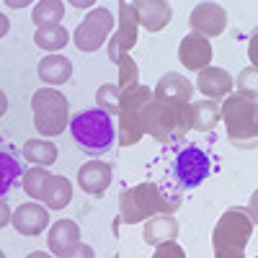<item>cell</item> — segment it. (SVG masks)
Segmentation results:
<instances>
[{
  "label": "cell",
  "instance_id": "cell-1",
  "mask_svg": "<svg viewBox=\"0 0 258 258\" xmlns=\"http://www.w3.org/2000/svg\"><path fill=\"white\" fill-rule=\"evenodd\" d=\"M70 135L78 147H83L91 155H103L114 147L116 126L109 114L101 109H83L70 119Z\"/></svg>",
  "mask_w": 258,
  "mask_h": 258
},
{
  "label": "cell",
  "instance_id": "cell-2",
  "mask_svg": "<svg viewBox=\"0 0 258 258\" xmlns=\"http://www.w3.org/2000/svg\"><path fill=\"white\" fill-rule=\"evenodd\" d=\"M34 126L39 135L57 137L70 126V101L57 88H39L31 96Z\"/></svg>",
  "mask_w": 258,
  "mask_h": 258
},
{
  "label": "cell",
  "instance_id": "cell-3",
  "mask_svg": "<svg viewBox=\"0 0 258 258\" xmlns=\"http://www.w3.org/2000/svg\"><path fill=\"white\" fill-rule=\"evenodd\" d=\"M153 101V91L147 85H135L132 91L121 93V106H119V145L121 147H132L140 142L145 135L142 129V109Z\"/></svg>",
  "mask_w": 258,
  "mask_h": 258
},
{
  "label": "cell",
  "instance_id": "cell-4",
  "mask_svg": "<svg viewBox=\"0 0 258 258\" xmlns=\"http://www.w3.org/2000/svg\"><path fill=\"white\" fill-rule=\"evenodd\" d=\"M253 238V220L245 209L225 212L214 227L212 243L217 253H243L248 240Z\"/></svg>",
  "mask_w": 258,
  "mask_h": 258
},
{
  "label": "cell",
  "instance_id": "cell-5",
  "mask_svg": "<svg viewBox=\"0 0 258 258\" xmlns=\"http://www.w3.org/2000/svg\"><path fill=\"white\" fill-rule=\"evenodd\" d=\"M163 194L155 183H137L135 188L121 191L119 197V220L124 225H137L160 214Z\"/></svg>",
  "mask_w": 258,
  "mask_h": 258
},
{
  "label": "cell",
  "instance_id": "cell-6",
  "mask_svg": "<svg viewBox=\"0 0 258 258\" xmlns=\"http://www.w3.org/2000/svg\"><path fill=\"white\" fill-rule=\"evenodd\" d=\"M220 119L227 124V135L232 140H255L258 132V119H255V101L230 93L225 106L220 109Z\"/></svg>",
  "mask_w": 258,
  "mask_h": 258
},
{
  "label": "cell",
  "instance_id": "cell-7",
  "mask_svg": "<svg viewBox=\"0 0 258 258\" xmlns=\"http://www.w3.org/2000/svg\"><path fill=\"white\" fill-rule=\"evenodd\" d=\"M142 129L158 142H170L173 137H181V111L178 106H170L163 101H150L142 109Z\"/></svg>",
  "mask_w": 258,
  "mask_h": 258
},
{
  "label": "cell",
  "instance_id": "cell-8",
  "mask_svg": "<svg viewBox=\"0 0 258 258\" xmlns=\"http://www.w3.org/2000/svg\"><path fill=\"white\" fill-rule=\"evenodd\" d=\"M114 31V16L106 8H93L88 16L80 21V26L75 29V47L80 52H98L103 47V41L111 36Z\"/></svg>",
  "mask_w": 258,
  "mask_h": 258
},
{
  "label": "cell",
  "instance_id": "cell-9",
  "mask_svg": "<svg viewBox=\"0 0 258 258\" xmlns=\"http://www.w3.org/2000/svg\"><path fill=\"white\" fill-rule=\"evenodd\" d=\"M173 176L183 188H197L209 176V155L202 147H183L173 160Z\"/></svg>",
  "mask_w": 258,
  "mask_h": 258
},
{
  "label": "cell",
  "instance_id": "cell-10",
  "mask_svg": "<svg viewBox=\"0 0 258 258\" xmlns=\"http://www.w3.org/2000/svg\"><path fill=\"white\" fill-rule=\"evenodd\" d=\"M188 24L194 29V34H199L204 39L220 36L227 29V11L217 3H199L197 8L191 11Z\"/></svg>",
  "mask_w": 258,
  "mask_h": 258
},
{
  "label": "cell",
  "instance_id": "cell-11",
  "mask_svg": "<svg viewBox=\"0 0 258 258\" xmlns=\"http://www.w3.org/2000/svg\"><path fill=\"white\" fill-rule=\"evenodd\" d=\"M153 96H155V101H163L170 106H188L194 98V83L181 73H165L158 80Z\"/></svg>",
  "mask_w": 258,
  "mask_h": 258
},
{
  "label": "cell",
  "instance_id": "cell-12",
  "mask_svg": "<svg viewBox=\"0 0 258 258\" xmlns=\"http://www.w3.org/2000/svg\"><path fill=\"white\" fill-rule=\"evenodd\" d=\"M137 41V18L132 11V3H119V31L114 34V39L109 41V59L119 62V57L124 52H129Z\"/></svg>",
  "mask_w": 258,
  "mask_h": 258
},
{
  "label": "cell",
  "instance_id": "cell-13",
  "mask_svg": "<svg viewBox=\"0 0 258 258\" xmlns=\"http://www.w3.org/2000/svg\"><path fill=\"white\" fill-rule=\"evenodd\" d=\"M212 44H209V39L199 36V34H186L181 39V44H178V59L186 70H194V73H202L204 68H209V62H212Z\"/></svg>",
  "mask_w": 258,
  "mask_h": 258
},
{
  "label": "cell",
  "instance_id": "cell-14",
  "mask_svg": "<svg viewBox=\"0 0 258 258\" xmlns=\"http://www.w3.org/2000/svg\"><path fill=\"white\" fill-rule=\"evenodd\" d=\"M135 18H137V26H145V31H163L170 18H173V8L165 0H137L132 3Z\"/></svg>",
  "mask_w": 258,
  "mask_h": 258
},
{
  "label": "cell",
  "instance_id": "cell-15",
  "mask_svg": "<svg viewBox=\"0 0 258 258\" xmlns=\"http://www.w3.org/2000/svg\"><path fill=\"white\" fill-rule=\"evenodd\" d=\"M11 222H13V227H16L21 235L34 238V235H41V232L49 227V209L41 207L39 202H26V204H21V207L13 212Z\"/></svg>",
  "mask_w": 258,
  "mask_h": 258
},
{
  "label": "cell",
  "instance_id": "cell-16",
  "mask_svg": "<svg viewBox=\"0 0 258 258\" xmlns=\"http://www.w3.org/2000/svg\"><path fill=\"white\" fill-rule=\"evenodd\" d=\"M114 176H111V165L103 160H88L83 163L78 170V186L85 194H103L111 186Z\"/></svg>",
  "mask_w": 258,
  "mask_h": 258
},
{
  "label": "cell",
  "instance_id": "cell-17",
  "mask_svg": "<svg viewBox=\"0 0 258 258\" xmlns=\"http://www.w3.org/2000/svg\"><path fill=\"white\" fill-rule=\"evenodd\" d=\"M197 88H199V93L207 96V101H217V98L232 93V78L222 68H212L209 64V68H204L199 73Z\"/></svg>",
  "mask_w": 258,
  "mask_h": 258
},
{
  "label": "cell",
  "instance_id": "cell-18",
  "mask_svg": "<svg viewBox=\"0 0 258 258\" xmlns=\"http://www.w3.org/2000/svg\"><path fill=\"white\" fill-rule=\"evenodd\" d=\"M142 238L147 245H163V243H170L178 238V222L176 217L170 214H155L145 222V230H142Z\"/></svg>",
  "mask_w": 258,
  "mask_h": 258
},
{
  "label": "cell",
  "instance_id": "cell-19",
  "mask_svg": "<svg viewBox=\"0 0 258 258\" xmlns=\"http://www.w3.org/2000/svg\"><path fill=\"white\" fill-rule=\"evenodd\" d=\"M36 75L41 78V83H47L49 88L54 85H64L73 78V62L64 57V54H49L39 62Z\"/></svg>",
  "mask_w": 258,
  "mask_h": 258
},
{
  "label": "cell",
  "instance_id": "cell-20",
  "mask_svg": "<svg viewBox=\"0 0 258 258\" xmlns=\"http://www.w3.org/2000/svg\"><path fill=\"white\" fill-rule=\"evenodd\" d=\"M75 243H80V227L73 220H59L47 232V245H49V253H54V255H62Z\"/></svg>",
  "mask_w": 258,
  "mask_h": 258
},
{
  "label": "cell",
  "instance_id": "cell-21",
  "mask_svg": "<svg viewBox=\"0 0 258 258\" xmlns=\"http://www.w3.org/2000/svg\"><path fill=\"white\" fill-rule=\"evenodd\" d=\"M73 199V183L64 178V176H49L47 186H44V202L47 209H64Z\"/></svg>",
  "mask_w": 258,
  "mask_h": 258
},
{
  "label": "cell",
  "instance_id": "cell-22",
  "mask_svg": "<svg viewBox=\"0 0 258 258\" xmlns=\"http://www.w3.org/2000/svg\"><path fill=\"white\" fill-rule=\"evenodd\" d=\"M220 124V106L217 101H197L191 103V126L199 132H212Z\"/></svg>",
  "mask_w": 258,
  "mask_h": 258
},
{
  "label": "cell",
  "instance_id": "cell-23",
  "mask_svg": "<svg viewBox=\"0 0 258 258\" xmlns=\"http://www.w3.org/2000/svg\"><path fill=\"white\" fill-rule=\"evenodd\" d=\"M24 155L29 163H34V165H39V168H47V165H52L54 160H57V145L52 142V140H29L26 145H24Z\"/></svg>",
  "mask_w": 258,
  "mask_h": 258
},
{
  "label": "cell",
  "instance_id": "cell-24",
  "mask_svg": "<svg viewBox=\"0 0 258 258\" xmlns=\"http://www.w3.org/2000/svg\"><path fill=\"white\" fill-rule=\"evenodd\" d=\"M68 41H70V34L62 24L59 26H41L34 31V44L44 52H59V49H64Z\"/></svg>",
  "mask_w": 258,
  "mask_h": 258
},
{
  "label": "cell",
  "instance_id": "cell-25",
  "mask_svg": "<svg viewBox=\"0 0 258 258\" xmlns=\"http://www.w3.org/2000/svg\"><path fill=\"white\" fill-rule=\"evenodd\" d=\"M64 16V3L62 0H41L31 11V21L36 24V29L41 26H59V21Z\"/></svg>",
  "mask_w": 258,
  "mask_h": 258
},
{
  "label": "cell",
  "instance_id": "cell-26",
  "mask_svg": "<svg viewBox=\"0 0 258 258\" xmlns=\"http://www.w3.org/2000/svg\"><path fill=\"white\" fill-rule=\"evenodd\" d=\"M49 170L47 168H29L26 173H24V191H26V197H31L34 202H41V197H44V186L49 181Z\"/></svg>",
  "mask_w": 258,
  "mask_h": 258
},
{
  "label": "cell",
  "instance_id": "cell-27",
  "mask_svg": "<svg viewBox=\"0 0 258 258\" xmlns=\"http://www.w3.org/2000/svg\"><path fill=\"white\" fill-rule=\"evenodd\" d=\"M119 106H121V91L116 88L114 83H106L98 88L96 93V109H101L103 114H119Z\"/></svg>",
  "mask_w": 258,
  "mask_h": 258
},
{
  "label": "cell",
  "instance_id": "cell-28",
  "mask_svg": "<svg viewBox=\"0 0 258 258\" xmlns=\"http://www.w3.org/2000/svg\"><path fill=\"white\" fill-rule=\"evenodd\" d=\"M18 176H24L21 173V163L8 153H0V197H6Z\"/></svg>",
  "mask_w": 258,
  "mask_h": 258
},
{
  "label": "cell",
  "instance_id": "cell-29",
  "mask_svg": "<svg viewBox=\"0 0 258 258\" xmlns=\"http://www.w3.org/2000/svg\"><path fill=\"white\" fill-rule=\"evenodd\" d=\"M119 83H116V88L121 91V93H126V91H132L135 85H140L137 83V78H140V73H137V62L129 57L126 52L119 57Z\"/></svg>",
  "mask_w": 258,
  "mask_h": 258
},
{
  "label": "cell",
  "instance_id": "cell-30",
  "mask_svg": "<svg viewBox=\"0 0 258 258\" xmlns=\"http://www.w3.org/2000/svg\"><path fill=\"white\" fill-rule=\"evenodd\" d=\"M255 80H258V75H255V68H245V70L240 73V78H238V88H240V96H245V98L255 101Z\"/></svg>",
  "mask_w": 258,
  "mask_h": 258
},
{
  "label": "cell",
  "instance_id": "cell-31",
  "mask_svg": "<svg viewBox=\"0 0 258 258\" xmlns=\"http://www.w3.org/2000/svg\"><path fill=\"white\" fill-rule=\"evenodd\" d=\"M153 258H186V250L176 243V240H170V243H163L155 248Z\"/></svg>",
  "mask_w": 258,
  "mask_h": 258
},
{
  "label": "cell",
  "instance_id": "cell-32",
  "mask_svg": "<svg viewBox=\"0 0 258 258\" xmlns=\"http://www.w3.org/2000/svg\"><path fill=\"white\" fill-rule=\"evenodd\" d=\"M59 258H96V253H93V248L88 243H75V245H70L68 250H64Z\"/></svg>",
  "mask_w": 258,
  "mask_h": 258
},
{
  "label": "cell",
  "instance_id": "cell-33",
  "mask_svg": "<svg viewBox=\"0 0 258 258\" xmlns=\"http://www.w3.org/2000/svg\"><path fill=\"white\" fill-rule=\"evenodd\" d=\"M11 217H13V212H11V207L0 199V227H6L8 222H11Z\"/></svg>",
  "mask_w": 258,
  "mask_h": 258
},
{
  "label": "cell",
  "instance_id": "cell-34",
  "mask_svg": "<svg viewBox=\"0 0 258 258\" xmlns=\"http://www.w3.org/2000/svg\"><path fill=\"white\" fill-rule=\"evenodd\" d=\"M8 29H11V21H8V16H6V13H0V39H3V36L8 34Z\"/></svg>",
  "mask_w": 258,
  "mask_h": 258
},
{
  "label": "cell",
  "instance_id": "cell-35",
  "mask_svg": "<svg viewBox=\"0 0 258 258\" xmlns=\"http://www.w3.org/2000/svg\"><path fill=\"white\" fill-rule=\"evenodd\" d=\"M6 111H8V96H6L3 91H0V119L6 116Z\"/></svg>",
  "mask_w": 258,
  "mask_h": 258
},
{
  "label": "cell",
  "instance_id": "cell-36",
  "mask_svg": "<svg viewBox=\"0 0 258 258\" xmlns=\"http://www.w3.org/2000/svg\"><path fill=\"white\" fill-rule=\"evenodd\" d=\"M70 6H73V8H93V3H91V0H73Z\"/></svg>",
  "mask_w": 258,
  "mask_h": 258
},
{
  "label": "cell",
  "instance_id": "cell-37",
  "mask_svg": "<svg viewBox=\"0 0 258 258\" xmlns=\"http://www.w3.org/2000/svg\"><path fill=\"white\" fill-rule=\"evenodd\" d=\"M26 258H54L52 253H47V250H34V253H29Z\"/></svg>",
  "mask_w": 258,
  "mask_h": 258
},
{
  "label": "cell",
  "instance_id": "cell-38",
  "mask_svg": "<svg viewBox=\"0 0 258 258\" xmlns=\"http://www.w3.org/2000/svg\"><path fill=\"white\" fill-rule=\"evenodd\" d=\"M8 6L11 8H26L29 3H26V0H8Z\"/></svg>",
  "mask_w": 258,
  "mask_h": 258
},
{
  "label": "cell",
  "instance_id": "cell-39",
  "mask_svg": "<svg viewBox=\"0 0 258 258\" xmlns=\"http://www.w3.org/2000/svg\"><path fill=\"white\" fill-rule=\"evenodd\" d=\"M217 258H245L243 253H217Z\"/></svg>",
  "mask_w": 258,
  "mask_h": 258
},
{
  "label": "cell",
  "instance_id": "cell-40",
  "mask_svg": "<svg viewBox=\"0 0 258 258\" xmlns=\"http://www.w3.org/2000/svg\"><path fill=\"white\" fill-rule=\"evenodd\" d=\"M250 59L255 62V36H253V41H250Z\"/></svg>",
  "mask_w": 258,
  "mask_h": 258
},
{
  "label": "cell",
  "instance_id": "cell-41",
  "mask_svg": "<svg viewBox=\"0 0 258 258\" xmlns=\"http://www.w3.org/2000/svg\"><path fill=\"white\" fill-rule=\"evenodd\" d=\"M0 258H6V253H3V250H0Z\"/></svg>",
  "mask_w": 258,
  "mask_h": 258
}]
</instances>
